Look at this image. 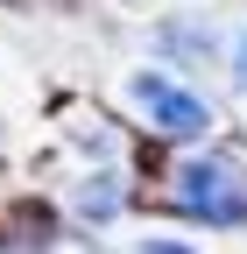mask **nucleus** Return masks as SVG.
I'll return each mask as SVG.
<instances>
[{"label":"nucleus","mask_w":247,"mask_h":254,"mask_svg":"<svg viewBox=\"0 0 247 254\" xmlns=\"http://www.w3.org/2000/svg\"><path fill=\"white\" fill-rule=\"evenodd\" d=\"M170 205L184 219H205V226H240L247 219V177L233 155H191V163L170 170Z\"/></svg>","instance_id":"1"},{"label":"nucleus","mask_w":247,"mask_h":254,"mask_svg":"<svg viewBox=\"0 0 247 254\" xmlns=\"http://www.w3.org/2000/svg\"><path fill=\"white\" fill-rule=\"evenodd\" d=\"M134 106H141V120L156 127V134H170V141H191V134H205L212 127V106L198 99L191 85H177V78H163V71H141L134 85Z\"/></svg>","instance_id":"2"},{"label":"nucleus","mask_w":247,"mask_h":254,"mask_svg":"<svg viewBox=\"0 0 247 254\" xmlns=\"http://www.w3.org/2000/svg\"><path fill=\"white\" fill-rule=\"evenodd\" d=\"M78 212H85V219H113V212H120V184H113L106 170L85 177V184H78Z\"/></svg>","instance_id":"3"},{"label":"nucleus","mask_w":247,"mask_h":254,"mask_svg":"<svg viewBox=\"0 0 247 254\" xmlns=\"http://www.w3.org/2000/svg\"><path fill=\"white\" fill-rule=\"evenodd\" d=\"M233 85L247 92V36H240V50H233Z\"/></svg>","instance_id":"4"},{"label":"nucleus","mask_w":247,"mask_h":254,"mask_svg":"<svg viewBox=\"0 0 247 254\" xmlns=\"http://www.w3.org/2000/svg\"><path fill=\"white\" fill-rule=\"evenodd\" d=\"M148 254H184V247H177V240H156V247H148Z\"/></svg>","instance_id":"5"}]
</instances>
